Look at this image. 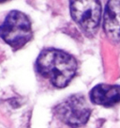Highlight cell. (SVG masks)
I'll use <instances>...</instances> for the list:
<instances>
[{
	"label": "cell",
	"instance_id": "cell-5",
	"mask_svg": "<svg viewBox=\"0 0 120 128\" xmlns=\"http://www.w3.org/2000/svg\"><path fill=\"white\" fill-rule=\"evenodd\" d=\"M103 28L112 42H120V1L107 2L104 12Z\"/></svg>",
	"mask_w": 120,
	"mask_h": 128
},
{
	"label": "cell",
	"instance_id": "cell-6",
	"mask_svg": "<svg viewBox=\"0 0 120 128\" xmlns=\"http://www.w3.org/2000/svg\"><path fill=\"white\" fill-rule=\"evenodd\" d=\"M90 100L102 106H113L120 102V85L100 84L91 90Z\"/></svg>",
	"mask_w": 120,
	"mask_h": 128
},
{
	"label": "cell",
	"instance_id": "cell-3",
	"mask_svg": "<svg viewBox=\"0 0 120 128\" xmlns=\"http://www.w3.org/2000/svg\"><path fill=\"white\" fill-rule=\"evenodd\" d=\"M55 113L64 124L79 127L87 122L91 108L83 95L74 94L66 98L55 108Z\"/></svg>",
	"mask_w": 120,
	"mask_h": 128
},
{
	"label": "cell",
	"instance_id": "cell-2",
	"mask_svg": "<svg viewBox=\"0 0 120 128\" xmlns=\"http://www.w3.org/2000/svg\"><path fill=\"white\" fill-rule=\"evenodd\" d=\"M0 36L14 49L23 47L32 37L29 18L19 10L10 12L0 26Z\"/></svg>",
	"mask_w": 120,
	"mask_h": 128
},
{
	"label": "cell",
	"instance_id": "cell-1",
	"mask_svg": "<svg viewBox=\"0 0 120 128\" xmlns=\"http://www.w3.org/2000/svg\"><path fill=\"white\" fill-rule=\"evenodd\" d=\"M38 71L57 88H65L75 76L77 62L72 56L57 49H45L37 60Z\"/></svg>",
	"mask_w": 120,
	"mask_h": 128
},
{
	"label": "cell",
	"instance_id": "cell-4",
	"mask_svg": "<svg viewBox=\"0 0 120 128\" xmlns=\"http://www.w3.org/2000/svg\"><path fill=\"white\" fill-rule=\"evenodd\" d=\"M70 14L88 36L95 35L101 18V5L96 0H81L70 2Z\"/></svg>",
	"mask_w": 120,
	"mask_h": 128
}]
</instances>
